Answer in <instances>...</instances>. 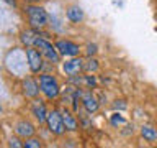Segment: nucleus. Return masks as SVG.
Segmentation results:
<instances>
[{
  "mask_svg": "<svg viewBox=\"0 0 157 148\" xmlns=\"http://www.w3.org/2000/svg\"><path fill=\"white\" fill-rule=\"evenodd\" d=\"M25 13H26L31 28H34V30H41L48 25V13H46V10L43 7H39V5H34V3L26 5V7H25Z\"/></svg>",
  "mask_w": 157,
  "mask_h": 148,
  "instance_id": "f257e3e1",
  "label": "nucleus"
},
{
  "mask_svg": "<svg viewBox=\"0 0 157 148\" xmlns=\"http://www.w3.org/2000/svg\"><path fill=\"white\" fill-rule=\"evenodd\" d=\"M39 91H41V87H39L31 77H26L23 81V94L26 97H36L39 94Z\"/></svg>",
  "mask_w": 157,
  "mask_h": 148,
  "instance_id": "1a4fd4ad",
  "label": "nucleus"
},
{
  "mask_svg": "<svg viewBox=\"0 0 157 148\" xmlns=\"http://www.w3.org/2000/svg\"><path fill=\"white\" fill-rule=\"evenodd\" d=\"M123 122H124V118L120 117L118 113H115V115L111 117V123H113V125H118V123H123Z\"/></svg>",
  "mask_w": 157,
  "mask_h": 148,
  "instance_id": "6ab92c4d",
  "label": "nucleus"
},
{
  "mask_svg": "<svg viewBox=\"0 0 157 148\" xmlns=\"http://www.w3.org/2000/svg\"><path fill=\"white\" fill-rule=\"evenodd\" d=\"M31 112L39 123H44L48 120V110H46V107H44V104L41 101H34L31 104Z\"/></svg>",
  "mask_w": 157,
  "mask_h": 148,
  "instance_id": "6e6552de",
  "label": "nucleus"
},
{
  "mask_svg": "<svg viewBox=\"0 0 157 148\" xmlns=\"http://www.w3.org/2000/svg\"><path fill=\"white\" fill-rule=\"evenodd\" d=\"M67 18L74 23H80L83 20V10L80 7H77V5H74V7L67 10Z\"/></svg>",
  "mask_w": 157,
  "mask_h": 148,
  "instance_id": "ddd939ff",
  "label": "nucleus"
},
{
  "mask_svg": "<svg viewBox=\"0 0 157 148\" xmlns=\"http://www.w3.org/2000/svg\"><path fill=\"white\" fill-rule=\"evenodd\" d=\"M34 46H36L39 51L43 53V56H46L52 64H56V63L61 61V54H59L56 44L52 46V43H49L48 39H44V38H36V41H34Z\"/></svg>",
  "mask_w": 157,
  "mask_h": 148,
  "instance_id": "20e7f679",
  "label": "nucleus"
},
{
  "mask_svg": "<svg viewBox=\"0 0 157 148\" xmlns=\"http://www.w3.org/2000/svg\"><path fill=\"white\" fill-rule=\"evenodd\" d=\"M141 135L144 137V140H147V142H155L157 140V130L154 127H149V125H144L141 128Z\"/></svg>",
  "mask_w": 157,
  "mask_h": 148,
  "instance_id": "4468645a",
  "label": "nucleus"
},
{
  "mask_svg": "<svg viewBox=\"0 0 157 148\" xmlns=\"http://www.w3.org/2000/svg\"><path fill=\"white\" fill-rule=\"evenodd\" d=\"M26 58H28V64H29V69L33 72H39L43 69V53L34 49L31 46H28L26 49Z\"/></svg>",
  "mask_w": 157,
  "mask_h": 148,
  "instance_id": "423d86ee",
  "label": "nucleus"
},
{
  "mask_svg": "<svg viewBox=\"0 0 157 148\" xmlns=\"http://www.w3.org/2000/svg\"><path fill=\"white\" fill-rule=\"evenodd\" d=\"M15 132H17V135L23 137V138H29L34 133V127L29 122L21 120V122H18L17 125H15Z\"/></svg>",
  "mask_w": 157,
  "mask_h": 148,
  "instance_id": "9d476101",
  "label": "nucleus"
},
{
  "mask_svg": "<svg viewBox=\"0 0 157 148\" xmlns=\"http://www.w3.org/2000/svg\"><path fill=\"white\" fill-rule=\"evenodd\" d=\"M23 146H25V148H41L43 145H41V142H39V140L29 137V138H26V142L23 143Z\"/></svg>",
  "mask_w": 157,
  "mask_h": 148,
  "instance_id": "dca6fc26",
  "label": "nucleus"
},
{
  "mask_svg": "<svg viewBox=\"0 0 157 148\" xmlns=\"http://www.w3.org/2000/svg\"><path fill=\"white\" fill-rule=\"evenodd\" d=\"M95 53H97V44L95 43H88L87 44V54L88 56H93Z\"/></svg>",
  "mask_w": 157,
  "mask_h": 148,
  "instance_id": "a211bd4d",
  "label": "nucleus"
},
{
  "mask_svg": "<svg viewBox=\"0 0 157 148\" xmlns=\"http://www.w3.org/2000/svg\"><path fill=\"white\" fill-rule=\"evenodd\" d=\"M82 104H83V107H85V110L88 113H95L98 110V101L95 99V96H93L92 92H87L85 96L82 97Z\"/></svg>",
  "mask_w": 157,
  "mask_h": 148,
  "instance_id": "9b49d317",
  "label": "nucleus"
},
{
  "mask_svg": "<svg viewBox=\"0 0 157 148\" xmlns=\"http://www.w3.org/2000/svg\"><path fill=\"white\" fill-rule=\"evenodd\" d=\"M26 2H31V3H36V2H39V0H26Z\"/></svg>",
  "mask_w": 157,
  "mask_h": 148,
  "instance_id": "412c9836",
  "label": "nucleus"
},
{
  "mask_svg": "<svg viewBox=\"0 0 157 148\" xmlns=\"http://www.w3.org/2000/svg\"><path fill=\"white\" fill-rule=\"evenodd\" d=\"M62 118H64V125L69 132H75L78 128V123H77V118L74 117L72 112L69 110H62Z\"/></svg>",
  "mask_w": 157,
  "mask_h": 148,
  "instance_id": "f8f14e48",
  "label": "nucleus"
},
{
  "mask_svg": "<svg viewBox=\"0 0 157 148\" xmlns=\"http://www.w3.org/2000/svg\"><path fill=\"white\" fill-rule=\"evenodd\" d=\"M83 69H87V71H93L95 72L98 69V61L97 59H88L87 64H83Z\"/></svg>",
  "mask_w": 157,
  "mask_h": 148,
  "instance_id": "f3484780",
  "label": "nucleus"
},
{
  "mask_svg": "<svg viewBox=\"0 0 157 148\" xmlns=\"http://www.w3.org/2000/svg\"><path fill=\"white\" fill-rule=\"evenodd\" d=\"M82 69H83V61L80 58H75V56L62 64V71L66 72L67 76H75V74H78L82 71Z\"/></svg>",
  "mask_w": 157,
  "mask_h": 148,
  "instance_id": "0eeeda50",
  "label": "nucleus"
},
{
  "mask_svg": "<svg viewBox=\"0 0 157 148\" xmlns=\"http://www.w3.org/2000/svg\"><path fill=\"white\" fill-rule=\"evenodd\" d=\"M56 48L61 56H69V58H74V56H78V44H75L74 41H69V39H61V41L56 43Z\"/></svg>",
  "mask_w": 157,
  "mask_h": 148,
  "instance_id": "39448f33",
  "label": "nucleus"
},
{
  "mask_svg": "<svg viewBox=\"0 0 157 148\" xmlns=\"http://www.w3.org/2000/svg\"><path fill=\"white\" fill-rule=\"evenodd\" d=\"M10 146H23V143H20L18 138H12L10 140Z\"/></svg>",
  "mask_w": 157,
  "mask_h": 148,
  "instance_id": "aec40b11",
  "label": "nucleus"
},
{
  "mask_svg": "<svg viewBox=\"0 0 157 148\" xmlns=\"http://www.w3.org/2000/svg\"><path fill=\"white\" fill-rule=\"evenodd\" d=\"M21 41L25 44H28V46H31V44H34V41H36V36H34L31 31H23L21 33Z\"/></svg>",
  "mask_w": 157,
  "mask_h": 148,
  "instance_id": "2eb2a0df",
  "label": "nucleus"
},
{
  "mask_svg": "<svg viewBox=\"0 0 157 148\" xmlns=\"http://www.w3.org/2000/svg\"><path fill=\"white\" fill-rule=\"evenodd\" d=\"M39 87H41V92L44 94V97L49 99V101L57 99L59 94H61V87H59L57 79L51 76V74H41L39 76Z\"/></svg>",
  "mask_w": 157,
  "mask_h": 148,
  "instance_id": "f03ea898",
  "label": "nucleus"
},
{
  "mask_svg": "<svg viewBox=\"0 0 157 148\" xmlns=\"http://www.w3.org/2000/svg\"><path fill=\"white\" fill-rule=\"evenodd\" d=\"M48 128H49V132L54 133V135H57V137H61L66 133V125H64V118H62V112H59V110H51V112H48Z\"/></svg>",
  "mask_w": 157,
  "mask_h": 148,
  "instance_id": "7ed1b4c3",
  "label": "nucleus"
}]
</instances>
